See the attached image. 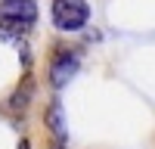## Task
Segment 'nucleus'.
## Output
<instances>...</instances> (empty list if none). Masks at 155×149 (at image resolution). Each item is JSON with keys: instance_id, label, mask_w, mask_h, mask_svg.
Masks as SVG:
<instances>
[{"instance_id": "f257e3e1", "label": "nucleus", "mask_w": 155, "mask_h": 149, "mask_svg": "<svg viewBox=\"0 0 155 149\" xmlns=\"http://www.w3.org/2000/svg\"><path fill=\"white\" fill-rule=\"evenodd\" d=\"M50 16L59 31H81L90 22V6L87 0H53Z\"/></svg>"}, {"instance_id": "39448f33", "label": "nucleus", "mask_w": 155, "mask_h": 149, "mask_svg": "<svg viewBox=\"0 0 155 149\" xmlns=\"http://www.w3.org/2000/svg\"><path fill=\"white\" fill-rule=\"evenodd\" d=\"M44 124L53 131V140H56V143H65L68 127H65V115H62V103H59V96L44 109Z\"/></svg>"}, {"instance_id": "0eeeda50", "label": "nucleus", "mask_w": 155, "mask_h": 149, "mask_svg": "<svg viewBox=\"0 0 155 149\" xmlns=\"http://www.w3.org/2000/svg\"><path fill=\"white\" fill-rule=\"evenodd\" d=\"M16 149H31V140H19V146Z\"/></svg>"}, {"instance_id": "7ed1b4c3", "label": "nucleus", "mask_w": 155, "mask_h": 149, "mask_svg": "<svg viewBox=\"0 0 155 149\" xmlns=\"http://www.w3.org/2000/svg\"><path fill=\"white\" fill-rule=\"evenodd\" d=\"M78 65H81V59L78 53H68V50H56L53 59H50V84H53V90H62L74 74H78Z\"/></svg>"}, {"instance_id": "f03ea898", "label": "nucleus", "mask_w": 155, "mask_h": 149, "mask_svg": "<svg viewBox=\"0 0 155 149\" xmlns=\"http://www.w3.org/2000/svg\"><path fill=\"white\" fill-rule=\"evenodd\" d=\"M37 19L34 0H0V25H25L31 28Z\"/></svg>"}, {"instance_id": "423d86ee", "label": "nucleus", "mask_w": 155, "mask_h": 149, "mask_svg": "<svg viewBox=\"0 0 155 149\" xmlns=\"http://www.w3.org/2000/svg\"><path fill=\"white\" fill-rule=\"evenodd\" d=\"M50 149H68V143H56V140H53V143H50Z\"/></svg>"}, {"instance_id": "20e7f679", "label": "nucleus", "mask_w": 155, "mask_h": 149, "mask_svg": "<svg viewBox=\"0 0 155 149\" xmlns=\"http://www.w3.org/2000/svg\"><path fill=\"white\" fill-rule=\"evenodd\" d=\"M34 90H37L34 74H31V71H25V74H22V81L16 84V90H12V96H9V112H12V115H25L28 103L34 99Z\"/></svg>"}]
</instances>
